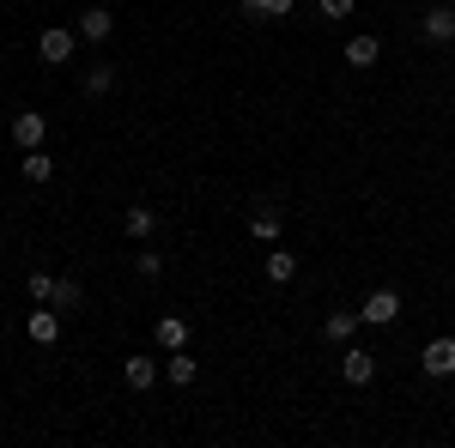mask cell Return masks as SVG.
<instances>
[{
    "label": "cell",
    "mask_w": 455,
    "mask_h": 448,
    "mask_svg": "<svg viewBox=\"0 0 455 448\" xmlns=\"http://www.w3.org/2000/svg\"><path fill=\"white\" fill-rule=\"evenodd\" d=\"M425 43H455V6H431L425 12Z\"/></svg>",
    "instance_id": "cell-10"
},
{
    "label": "cell",
    "mask_w": 455,
    "mask_h": 448,
    "mask_svg": "<svg viewBox=\"0 0 455 448\" xmlns=\"http://www.w3.org/2000/svg\"><path fill=\"white\" fill-rule=\"evenodd\" d=\"M280 224H285V218H280L274 207L249 212V237H255V242H280Z\"/></svg>",
    "instance_id": "cell-15"
},
{
    "label": "cell",
    "mask_w": 455,
    "mask_h": 448,
    "mask_svg": "<svg viewBox=\"0 0 455 448\" xmlns=\"http://www.w3.org/2000/svg\"><path fill=\"white\" fill-rule=\"evenodd\" d=\"M340 376H347L352 388L377 381V351H364V345H347V351H340Z\"/></svg>",
    "instance_id": "cell-3"
},
{
    "label": "cell",
    "mask_w": 455,
    "mask_h": 448,
    "mask_svg": "<svg viewBox=\"0 0 455 448\" xmlns=\"http://www.w3.org/2000/svg\"><path fill=\"white\" fill-rule=\"evenodd\" d=\"M358 327H364V315H358V310H334L328 321H322V334H328V340H340V345H347Z\"/></svg>",
    "instance_id": "cell-11"
},
{
    "label": "cell",
    "mask_w": 455,
    "mask_h": 448,
    "mask_svg": "<svg viewBox=\"0 0 455 448\" xmlns=\"http://www.w3.org/2000/svg\"><path fill=\"white\" fill-rule=\"evenodd\" d=\"M19 176H25V182H49V176H55V158H49L43 145H31V152L19 158Z\"/></svg>",
    "instance_id": "cell-13"
},
{
    "label": "cell",
    "mask_w": 455,
    "mask_h": 448,
    "mask_svg": "<svg viewBox=\"0 0 455 448\" xmlns=\"http://www.w3.org/2000/svg\"><path fill=\"white\" fill-rule=\"evenodd\" d=\"M25 291H31V303H49V297H55V279H49V273H31V279H25Z\"/></svg>",
    "instance_id": "cell-22"
},
{
    "label": "cell",
    "mask_w": 455,
    "mask_h": 448,
    "mask_svg": "<svg viewBox=\"0 0 455 448\" xmlns=\"http://www.w3.org/2000/svg\"><path fill=\"white\" fill-rule=\"evenodd\" d=\"M25 334H31L36 345H55V340H61V310H49V303H43V310L25 321Z\"/></svg>",
    "instance_id": "cell-7"
},
{
    "label": "cell",
    "mask_w": 455,
    "mask_h": 448,
    "mask_svg": "<svg viewBox=\"0 0 455 448\" xmlns=\"http://www.w3.org/2000/svg\"><path fill=\"white\" fill-rule=\"evenodd\" d=\"M79 36H85V43H109V36H116V12H109V6H85V12H79Z\"/></svg>",
    "instance_id": "cell-5"
},
{
    "label": "cell",
    "mask_w": 455,
    "mask_h": 448,
    "mask_svg": "<svg viewBox=\"0 0 455 448\" xmlns=\"http://www.w3.org/2000/svg\"><path fill=\"white\" fill-rule=\"evenodd\" d=\"M122 376H128L134 394H146V388L158 381V358H128V364H122Z\"/></svg>",
    "instance_id": "cell-12"
},
{
    "label": "cell",
    "mask_w": 455,
    "mask_h": 448,
    "mask_svg": "<svg viewBox=\"0 0 455 448\" xmlns=\"http://www.w3.org/2000/svg\"><path fill=\"white\" fill-rule=\"evenodd\" d=\"M73 49H79V31H68V25H49V31L36 36V55H43V67H68Z\"/></svg>",
    "instance_id": "cell-1"
},
{
    "label": "cell",
    "mask_w": 455,
    "mask_h": 448,
    "mask_svg": "<svg viewBox=\"0 0 455 448\" xmlns=\"http://www.w3.org/2000/svg\"><path fill=\"white\" fill-rule=\"evenodd\" d=\"M134 273L140 279H164V255H158V248H140V255H134Z\"/></svg>",
    "instance_id": "cell-21"
},
{
    "label": "cell",
    "mask_w": 455,
    "mask_h": 448,
    "mask_svg": "<svg viewBox=\"0 0 455 448\" xmlns=\"http://www.w3.org/2000/svg\"><path fill=\"white\" fill-rule=\"evenodd\" d=\"M122 231H128V237H152V231H158V212H152V207H128Z\"/></svg>",
    "instance_id": "cell-18"
},
{
    "label": "cell",
    "mask_w": 455,
    "mask_h": 448,
    "mask_svg": "<svg viewBox=\"0 0 455 448\" xmlns=\"http://www.w3.org/2000/svg\"><path fill=\"white\" fill-rule=\"evenodd\" d=\"M79 303H85V285H79V279H55V297H49V310L73 315Z\"/></svg>",
    "instance_id": "cell-16"
},
{
    "label": "cell",
    "mask_w": 455,
    "mask_h": 448,
    "mask_svg": "<svg viewBox=\"0 0 455 448\" xmlns=\"http://www.w3.org/2000/svg\"><path fill=\"white\" fill-rule=\"evenodd\" d=\"M164 376H171L176 388H188V381H195V358H188V345H182V351H171V358H164Z\"/></svg>",
    "instance_id": "cell-19"
},
{
    "label": "cell",
    "mask_w": 455,
    "mask_h": 448,
    "mask_svg": "<svg viewBox=\"0 0 455 448\" xmlns=\"http://www.w3.org/2000/svg\"><path fill=\"white\" fill-rule=\"evenodd\" d=\"M43 139H49V122H43L36 109H19V115H12V145L31 152V145H43Z\"/></svg>",
    "instance_id": "cell-4"
},
{
    "label": "cell",
    "mask_w": 455,
    "mask_h": 448,
    "mask_svg": "<svg viewBox=\"0 0 455 448\" xmlns=\"http://www.w3.org/2000/svg\"><path fill=\"white\" fill-rule=\"evenodd\" d=\"M261 273L274 279V285H285V279L298 273V255H291V248H280V242H267V261H261Z\"/></svg>",
    "instance_id": "cell-8"
},
{
    "label": "cell",
    "mask_w": 455,
    "mask_h": 448,
    "mask_svg": "<svg viewBox=\"0 0 455 448\" xmlns=\"http://www.w3.org/2000/svg\"><path fill=\"white\" fill-rule=\"evenodd\" d=\"M152 340L164 345V351H182V345H188V321H182V315H158Z\"/></svg>",
    "instance_id": "cell-9"
},
{
    "label": "cell",
    "mask_w": 455,
    "mask_h": 448,
    "mask_svg": "<svg viewBox=\"0 0 455 448\" xmlns=\"http://www.w3.org/2000/svg\"><path fill=\"white\" fill-rule=\"evenodd\" d=\"M249 19H291V0H243Z\"/></svg>",
    "instance_id": "cell-20"
},
{
    "label": "cell",
    "mask_w": 455,
    "mask_h": 448,
    "mask_svg": "<svg viewBox=\"0 0 455 448\" xmlns=\"http://www.w3.org/2000/svg\"><path fill=\"white\" fill-rule=\"evenodd\" d=\"M358 315H364V327H388V321L401 315V291H395V285H377V291L358 303Z\"/></svg>",
    "instance_id": "cell-2"
},
{
    "label": "cell",
    "mask_w": 455,
    "mask_h": 448,
    "mask_svg": "<svg viewBox=\"0 0 455 448\" xmlns=\"http://www.w3.org/2000/svg\"><path fill=\"white\" fill-rule=\"evenodd\" d=\"M315 6H322V19H352L358 0H315Z\"/></svg>",
    "instance_id": "cell-23"
},
{
    "label": "cell",
    "mask_w": 455,
    "mask_h": 448,
    "mask_svg": "<svg viewBox=\"0 0 455 448\" xmlns=\"http://www.w3.org/2000/svg\"><path fill=\"white\" fill-rule=\"evenodd\" d=\"M419 370L425 376H455V340H431L419 351Z\"/></svg>",
    "instance_id": "cell-6"
},
{
    "label": "cell",
    "mask_w": 455,
    "mask_h": 448,
    "mask_svg": "<svg viewBox=\"0 0 455 448\" xmlns=\"http://www.w3.org/2000/svg\"><path fill=\"white\" fill-rule=\"evenodd\" d=\"M377 55H383V43H377V36H352L347 43V67H377Z\"/></svg>",
    "instance_id": "cell-14"
},
{
    "label": "cell",
    "mask_w": 455,
    "mask_h": 448,
    "mask_svg": "<svg viewBox=\"0 0 455 448\" xmlns=\"http://www.w3.org/2000/svg\"><path fill=\"white\" fill-rule=\"evenodd\" d=\"M85 91H92V98H109V91H116V67H109V61H92V67H85Z\"/></svg>",
    "instance_id": "cell-17"
}]
</instances>
